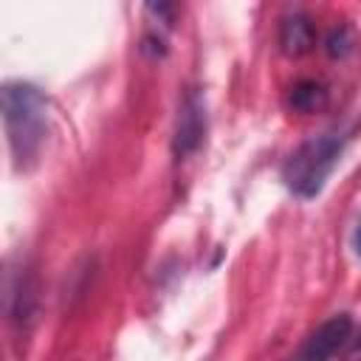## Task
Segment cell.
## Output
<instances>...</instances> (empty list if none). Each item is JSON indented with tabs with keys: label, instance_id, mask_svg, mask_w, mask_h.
Listing matches in <instances>:
<instances>
[{
	"label": "cell",
	"instance_id": "10",
	"mask_svg": "<svg viewBox=\"0 0 361 361\" xmlns=\"http://www.w3.org/2000/svg\"><path fill=\"white\" fill-rule=\"evenodd\" d=\"M353 248H355V254L361 257V220H358V226H355V234H353Z\"/></svg>",
	"mask_w": 361,
	"mask_h": 361
},
{
	"label": "cell",
	"instance_id": "4",
	"mask_svg": "<svg viewBox=\"0 0 361 361\" xmlns=\"http://www.w3.org/2000/svg\"><path fill=\"white\" fill-rule=\"evenodd\" d=\"M350 338H353V316L333 313L305 338L293 361H330L341 347L350 344Z\"/></svg>",
	"mask_w": 361,
	"mask_h": 361
},
{
	"label": "cell",
	"instance_id": "7",
	"mask_svg": "<svg viewBox=\"0 0 361 361\" xmlns=\"http://www.w3.org/2000/svg\"><path fill=\"white\" fill-rule=\"evenodd\" d=\"M34 307H37V293H34V279L28 274H20L17 282L8 290V313L11 319L25 327L34 319Z\"/></svg>",
	"mask_w": 361,
	"mask_h": 361
},
{
	"label": "cell",
	"instance_id": "2",
	"mask_svg": "<svg viewBox=\"0 0 361 361\" xmlns=\"http://www.w3.org/2000/svg\"><path fill=\"white\" fill-rule=\"evenodd\" d=\"M353 130L336 127L327 130L322 135H313L307 141H302L282 164V178L288 183V189L296 197H316L324 186V180L330 178V172L336 169V164L341 161V152L350 141Z\"/></svg>",
	"mask_w": 361,
	"mask_h": 361
},
{
	"label": "cell",
	"instance_id": "5",
	"mask_svg": "<svg viewBox=\"0 0 361 361\" xmlns=\"http://www.w3.org/2000/svg\"><path fill=\"white\" fill-rule=\"evenodd\" d=\"M279 48L285 56H305L316 48V25L310 14L293 11L279 20Z\"/></svg>",
	"mask_w": 361,
	"mask_h": 361
},
{
	"label": "cell",
	"instance_id": "9",
	"mask_svg": "<svg viewBox=\"0 0 361 361\" xmlns=\"http://www.w3.org/2000/svg\"><path fill=\"white\" fill-rule=\"evenodd\" d=\"M344 361H361V330L350 338V344H347V355H344Z\"/></svg>",
	"mask_w": 361,
	"mask_h": 361
},
{
	"label": "cell",
	"instance_id": "8",
	"mask_svg": "<svg viewBox=\"0 0 361 361\" xmlns=\"http://www.w3.org/2000/svg\"><path fill=\"white\" fill-rule=\"evenodd\" d=\"M355 42H358V34H355V28L344 20V23H336V25L327 31V37H324V51H327L330 59H344V56H350V54L355 51Z\"/></svg>",
	"mask_w": 361,
	"mask_h": 361
},
{
	"label": "cell",
	"instance_id": "3",
	"mask_svg": "<svg viewBox=\"0 0 361 361\" xmlns=\"http://www.w3.org/2000/svg\"><path fill=\"white\" fill-rule=\"evenodd\" d=\"M206 138V102L197 87H189L180 99L175 130H172V155L175 161H186L197 152Z\"/></svg>",
	"mask_w": 361,
	"mask_h": 361
},
{
	"label": "cell",
	"instance_id": "1",
	"mask_svg": "<svg viewBox=\"0 0 361 361\" xmlns=\"http://www.w3.org/2000/svg\"><path fill=\"white\" fill-rule=\"evenodd\" d=\"M0 99L14 166L28 169L48 135V102L42 90L28 82H6Z\"/></svg>",
	"mask_w": 361,
	"mask_h": 361
},
{
	"label": "cell",
	"instance_id": "6",
	"mask_svg": "<svg viewBox=\"0 0 361 361\" xmlns=\"http://www.w3.org/2000/svg\"><path fill=\"white\" fill-rule=\"evenodd\" d=\"M285 102H288V107H290L293 113L310 116V113H319V110L327 107V102H330V90H327V85H324L322 79H310V76H305V79H296V82L288 87Z\"/></svg>",
	"mask_w": 361,
	"mask_h": 361
}]
</instances>
